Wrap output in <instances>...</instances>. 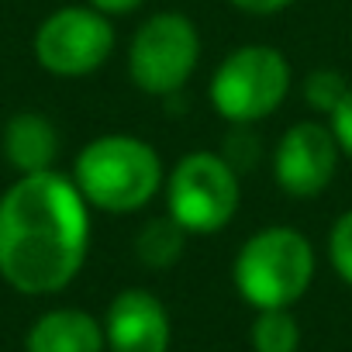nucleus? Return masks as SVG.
I'll return each instance as SVG.
<instances>
[{"label":"nucleus","mask_w":352,"mask_h":352,"mask_svg":"<svg viewBox=\"0 0 352 352\" xmlns=\"http://www.w3.org/2000/svg\"><path fill=\"white\" fill-rule=\"evenodd\" d=\"M90 249V204L73 176L25 173L0 197V276L21 294H59Z\"/></svg>","instance_id":"f257e3e1"},{"label":"nucleus","mask_w":352,"mask_h":352,"mask_svg":"<svg viewBox=\"0 0 352 352\" xmlns=\"http://www.w3.org/2000/svg\"><path fill=\"white\" fill-rule=\"evenodd\" d=\"M73 184L90 208L107 214H131L159 197L166 173L159 152L145 138L111 131L80 148Z\"/></svg>","instance_id":"f03ea898"},{"label":"nucleus","mask_w":352,"mask_h":352,"mask_svg":"<svg viewBox=\"0 0 352 352\" xmlns=\"http://www.w3.org/2000/svg\"><path fill=\"white\" fill-rule=\"evenodd\" d=\"M235 290L256 307H290L314 280V245L287 225L263 228L245 239L232 266Z\"/></svg>","instance_id":"7ed1b4c3"},{"label":"nucleus","mask_w":352,"mask_h":352,"mask_svg":"<svg viewBox=\"0 0 352 352\" xmlns=\"http://www.w3.org/2000/svg\"><path fill=\"white\" fill-rule=\"evenodd\" d=\"M290 87H294V73L287 56L276 45L252 42L232 49L218 63L208 97L228 124H256L283 107Z\"/></svg>","instance_id":"20e7f679"},{"label":"nucleus","mask_w":352,"mask_h":352,"mask_svg":"<svg viewBox=\"0 0 352 352\" xmlns=\"http://www.w3.org/2000/svg\"><path fill=\"white\" fill-rule=\"evenodd\" d=\"M242 184L239 169L221 152H187L166 176V214L176 218L187 235H214L239 214Z\"/></svg>","instance_id":"39448f33"},{"label":"nucleus","mask_w":352,"mask_h":352,"mask_svg":"<svg viewBox=\"0 0 352 352\" xmlns=\"http://www.w3.org/2000/svg\"><path fill=\"white\" fill-rule=\"evenodd\" d=\"M201 63L197 25L180 11H159L138 25L128 45V76L148 97H176Z\"/></svg>","instance_id":"423d86ee"},{"label":"nucleus","mask_w":352,"mask_h":352,"mask_svg":"<svg viewBox=\"0 0 352 352\" xmlns=\"http://www.w3.org/2000/svg\"><path fill=\"white\" fill-rule=\"evenodd\" d=\"M114 25L97 8H59L35 32V59L45 73L76 80L97 73L114 52Z\"/></svg>","instance_id":"0eeeda50"},{"label":"nucleus","mask_w":352,"mask_h":352,"mask_svg":"<svg viewBox=\"0 0 352 352\" xmlns=\"http://www.w3.org/2000/svg\"><path fill=\"white\" fill-rule=\"evenodd\" d=\"M338 142L331 124L294 121L273 148V180L287 197L311 201L328 190L338 169Z\"/></svg>","instance_id":"6e6552de"},{"label":"nucleus","mask_w":352,"mask_h":352,"mask_svg":"<svg viewBox=\"0 0 352 352\" xmlns=\"http://www.w3.org/2000/svg\"><path fill=\"white\" fill-rule=\"evenodd\" d=\"M104 338L111 352H166L169 349V314L155 294L128 287L107 307Z\"/></svg>","instance_id":"1a4fd4ad"},{"label":"nucleus","mask_w":352,"mask_h":352,"mask_svg":"<svg viewBox=\"0 0 352 352\" xmlns=\"http://www.w3.org/2000/svg\"><path fill=\"white\" fill-rule=\"evenodd\" d=\"M104 324L80 307H59L42 314L25 338L28 352H104Z\"/></svg>","instance_id":"9d476101"},{"label":"nucleus","mask_w":352,"mask_h":352,"mask_svg":"<svg viewBox=\"0 0 352 352\" xmlns=\"http://www.w3.org/2000/svg\"><path fill=\"white\" fill-rule=\"evenodd\" d=\"M4 155L8 162L25 176V173H42L52 169L56 155H59V131L49 118L25 111L14 114L4 128Z\"/></svg>","instance_id":"9b49d317"},{"label":"nucleus","mask_w":352,"mask_h":352,"mask_svg":"<svg viewBox=\"0 0 352 352\" xmlns=\"http://www.w3.org/2000/svg\"><path fill=\"white\" fill-rule=\"evenodd\" d=\"M184 245H187V228L169 214L148 218L135 235V256L148 270H169L184 256Z\"/></svg>","instance_id":"f8f14e48"},{"label":"nucleus","mask_w":352,"mask_h":352,"mask_svg":"<svg viewBox=\"0 0 352 352\" xmlns=\"http://www.w3.org/2000/svg\"><path fill=\"white\" fill-rule=\"evenodd\" d=\"M300 324L290 307H266L252 321V349L256 352H297Z\"/></svg>","instance_id":"ddd939ff"},{"label":"nucleus","mask_w":352,"mask_h":352,"mask_svg":"<svg viewBox=\"0 0 352 352\" xmlns=\"http://www.w3.org/2000/svg\"><path fill=\"white\" fill-rule=\"evenodd\" d=\"M345 94H349V80L338 69H311L304 76V100H307V107L314 114H324L328 118L342 104Z\"/></svg>","instance_id":"4468645a"},{"label":"nucleus","mask_w":352,"mask_h":352,"mask_svg":"<svg viewBox=\"0 0 352 352\" xmlns=\"http://www.w3.org/2000/svg\"><path fill=\"white\" fill-rule=\"evenodd\" d=\"M328 259L335 273L342 276V283L352 287V208L342 211L328 232Z\"/></svg>","instance_id":"2eb2a0df"},{"label":"nucleus","mask_w":352,"mask_h":352,"mask_svg":"<svg viewBox=\"0 0 352 352\" xmlns=\"http://www.w3.org/2000/svg\"><path fill=\"white\" fill-rule=\"evenodd\" d=\"M221 155L242 173V169H252L256 162H259V155H263V142H259V135L252 131V124H232V131H228V138H225V145H221Z\"/></svg>","instance_id":"dca6fc26"},{"label":"nucleus","mask_w":352,"mask_h":352,"mask_svg":"<svg viewBox=\"0 0 352 352\" xmlns=\"http://www.w3.org/2000/svg\"><path fill=\"white\" fill-rule=\"evenodd\" d=\"M328 124H331V131H335V142H338L342 155L352 159V87H349V94L342 97V104L328 114Z\"/></svg>","instance_id":"f3484780"},{"label":"nucleus","mask_w":352,"mask_h":352,"mask_svg":"<svg viewBox=\"0 0 352 352\" xmlns=\"http://www.w3.org/2000/svg\"><path fill=\"white\" fill-rule=\"evenodd\" d=\"M232 8H239L242 14H256V18H266V14H280L287 11L294 0H228Z\"/></svg>","instance_id":"a211bd4d"},{"label":"nucleus","mask_w":352,"mask_h":352,"mask_svg":"<svg viewBox=\"0 0 352 352\" xmlns=\"http://www.w3.org/2000/svg\"><path fill=\"white\" fill-rule=\"evenodd\" d=\"M90 8H97L100 14H107V18H121V14H131V11H138L145 0H87Z\"/></svg>","instance_id":"6ab92c4d"}]
</instances>
